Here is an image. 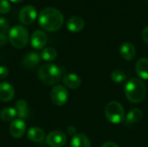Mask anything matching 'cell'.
Masks as SVG:
<instances>
[{"label":"cell","instance_id":"cell-1","mask_svg":"<svg viewBox=\"0 0 148 147\" xmlns=\"http://www.w3.org/2000/svg\"><path fill=\"white\" fill-rule=\"evenodd\" d=\"M38 23L47 31H56L62 27L63 23V16L57 9L47 7L40 12Z\"/></svg>","mask_w":148,"mask_h":147},{"label":"cell","instance_id":"cell-2","mask_svg":"<svg viewBox=\"0 0 148 147\" xmlns=\"http://www.w3.org/2000/svg\"><path fill=\"white\" fill-rule=\"evenodd\" d=\"M125 94L130 102L140 103L146 97L147 88L141 80L138 78H131L126 83Z\"/></svg>","mask_w":148,"mask_h":147},{"label":"cell","instance_id":"cell-3","mask_svg":"<svg viewBox=\"0 0 148 147\" xmlns=\"http://www.w3.org/2000/svg\"><path fill=\"white\" fill-rule=\"evenodd\" d=\"M37 74L39 79L44 84L51 86L60 81L62 75V70L60 67L55 64L46 63L39 68Z\"/></svg>","mask_w":148,"mask_h":147},{"label":"cell","instance_id":"cell-4","mask_svg":"<svg viewBox=\"0 0 148 147\" xmlns=\"http://www.w3.org/2000/svg\"><path fill=\"white\" fill-rule=\"evenodd\" d=\"M9 40L11 45L16 49H23L28 43L29 32L25 27L16 25L9 31Z\"/></svg>","mask_w":148,"mask_h":147},{"label":"cell","instance_id":"cell-5","mask_svg":"<svg viewBox=\"0 0 148 147\" xmlns=\"http://www.w3.org/2000/svg\"><path fill=\"white\" fill-rule=\"evenodd\" d=\"M105 116L113 124H119L125 120V111L118 101H111L105 107Z\"/></svg>","mask_w":148,"mask_h":147},{"label":"cell","instance_id":"cell-6","mask_svg":"<svg viewBox=\"0 0 148 147\" xmlns=\"http://www.w3.org/2000/svg\"><path fill=\"white\" fill-rule=\"evenodd\" d=\"M50 98L52 102L58 107L63 106L69 99V92L67 88L62 85L55 86L50 93Z\"/></svg>","mask_w":148,"mask_h":147},{"label":"cell","instance_id":"cell-7","mask_svg":"<svg viewBox=\"0 0 148 147\" xmlns=\"http://www.w3.org/2000/svg\"><path fill=\"white\" fill-rule=\"evenodd\" d=\"M36 16H37L36 9L33 5H25L21 9L18 17L23 24L29 25L35 21Z\"/></svg>","mask_w":148,"mask_h":147},{"label":"cell","instance_id":"cell-8","mask_svg":"<svg viewBox=\"0 0 148 147\" xmlns=\"http://www.w3.org/2000/svg\"><path fill=\"white\" fill-rule=\"evenodd\" d=\"M46 143L49 147H62L67 143V136L61 131H53L47 135Z\"/></svg>","mask_w":148,"mask_h":147},{"label":"cell","instance_id":"cell-9","mask_svg":"<svg viewBox=\"0 0 148 147\" xmlns=\"http://www.w3.org/2000/svg\"><path fill=\"white\" fill-rule=\"evenodd\" d=\"M26 132V124L21 119L14 120L10 126V133L15 139L22 138Z\"/></svg>","mask_w":148,"mask_h":147},{"label":"cell","instance_id":"cell-10","mask_svg":"<svg viewBox=\"0 0 148 147\" xmlns=\"http://www.w3.org/2000/svg\"><path fill=\"white\" fill-rule=\"evenodd\" d=\"M47 35L40 29L34 31L30 37L31 46L36 49H42L47 43Z\"/></svg>","mask_w":148,"mask_h":147},{"label":"cell","instance_id":"cell-11","mask_svg":"<svg viewBox=\"0 0 148 147\" xmlns=\"http://www.w3.org/2000/svg\"><path fill=\"white\" fill-rule=\"evenodd\" d=\"M15 95V89L11 84L9 82L0 83V100L2 101L7 102L13 99Z\"/></svg>","mask_w":148,"mask_h":147},{"label":"cell","instance_id":"cell-12","mask_svg":"<svg viewBox=\"0 0 148 147\" xmlns=\"http://www.w3.org/2000/svg\"><path fill=\"white\" fill-rule=\"evenodd\" d=\"M121 56L126 61H132L136 55L135 47L131 42H124L120 47Z\"/></svg>","mask_w":148,"mask_h":147},{"label":"cell","instance_id":"cell-13","mask_svg":"<svg viewBox=\"0 0 148 147\" xmlns=\"http://www.w3.org/2000/svg\"><path fill=\"white\" fill-rule=\"evenodd\" d=\"M40 59L41 56L39 54H37L36 52H30L23 59V65L28 69H32L39 64Z\"/></svg>","mask_w":148,"mask_h":147},{"label":"cell","instance_id":"cell-14","mask_svg":"<svg viewBox=\"0 0 148 147\" xmlns=\"http://www.w3.org/2000/svg\"><path fill=\"white\" fill-rule=\"evenodd\" d=\"M70 147H91V142L86 134L80 133L73 136Z\"/></svg>","mask_w":148,"mask_h":147},{"label":"cell","instance_id":"cell-15","mask_svg":"<svg viewBox=\"0 0 148 147\" xmlns=\"http://www.w3.org/2000/svg\"><path fill=\"white\" fill-rule=\"evenodd\" d=\"M62 82L67 88L71 89H76L81 86L82 80L75 74H68L62 77Z\"/></svg>","mask_w":148,"mask_h":147},{"label":"cell","instance_id":"cell-16","mask_svg":"<svg viewBox=\"0 0 148 147\" xmlns=\"http://www.w3.org/2000/svg\"><path fill=\"white\" fill-rule=\"evenodd\" d=\"M67 28L71 32H79L84 28V20L81 16H72L67 22Z\"/></svg>","mask_w":148,"mask_h":147},{"label":"cell","instance_id":"cell-17","mask_svg":"<svg viewBox=\"0 0 148 147\" xmlns=\"http://www.w3.org/2000/svg\"><path fill=\"white\" fill-rule=\"evenodd\" d=\"M143 117V113L139 108H134L129 111V113L126 115L124 123L126 126H130L134 123L139 122Z\"/></svg>","mask_w":148,"mask_h":147},{"label":"cell","instance_id":"cell-18","mask_svg":"<svg viewBox=\"0 0 148 147\" xmlns=\"http://www.w3.org/2000/svg\"><path fill=\"white\" fill-rule=\"evenodd\" d=\"M27 137L30 141L39 143V142H42L44 139L45 133H44L42 129H41L39 127H36V126H34V127H31V128H29L28 130Z\"/></svg>","mask_w":148,"mask_h":147},{"label":"cell","instance_id":"cell-19","mask_svg":"<svg viewBox=\"0 0 148 147\" xmlns=\"http://www.w3.org/2000/svg\"><path fill=\"white\" fill-rule=\"evenodd\" d=\"M135 70L139 77H140L143 80H148V59H140L136 62Z\"/></svg>","mask_w":148,"mask_h":147},{"label":"cell","instance_id":"cell-20","mask_svg":"<svg viewBox=\"0 0 148 147\" xmlns=\"http://www.w3.org/2000/svg\"><path fill=\"white\" fill-rule=\"evenodd\" d=\"M16 107L15 109L16 111V116L18 117V119H26L28 117L29 114V110H28V104L27 102L23 100L20 99L16 102Z\"/></svg>","mask_w":148,"mask_h":147},{"label":"cell","instance_id":"cell-21","mask_svg":"<svg viewBox=\"0 0 148 147\" xmlns=\"http://www.w3.org/2000/svg\"><path fill=\"white\" fill-rule=\"evenodd\" d=\"M0 117L2 119V120H3L5 122L14 120V119L16 117V111L13 107H5L1 111Z\"/></svg>","mask_w":148,"mask_h":147},{"label":"cell","instance_id":"cell-22","mask_svg":"<svg viewBox=\"0 0 148 147\" xmlns=\"http://www.w3.org/2000/svg\"><path fill=\"white\" fill-rule=\"evenodd\" d=\"M40 56L44 61L51 62V61H53V60H55L56 58V56H57V51L54 48H51V47L44 48L41 51Z\"/></svg>","mask_w":148,"mask_h":147},{"label":"cell","instance_id":"cell-23","mask_svg":"<svg viewBox=\"0 0 148 147\" xmlns=\"http://www.w3.org/2000/svg\"><path fill=\"white\" fill-rule=\"evenodd\" d=\"M127 79L125 73L121 70H114L111 73V80L115 83H121Z\"/></svg>","mask_w":148,"mask_h":147},{"label":"cell","instance_id":"cell-24","mask_svg":"<svg viewBox=\"0 0 148 147\" xmlns=\"http://www.w3.org/2000/svg\"><path fill=\"white\" fill-rule=\"evenodd\" d=\"M11 10V5L7 0H0V13L6 14Z\"/></svg>","mask_w":148,"mask_h":147},{"label":"cell","instance_id":"cell-25","mask_svg":"<svg viewBox=\"0 0 148 147\" xmlns=\"http://www.w3.org/2000/svg\"><path fill=\"white\" fill-rule=\"evenodd\" d=\"M10 28V25H9V21L3 17V16H0V29L3 32L7 31Z\"/></svg>","mask_w":148,"mask_h":147},{"label":"cell","instance_id":"cell-26","mask_svg":"<svg viewBox=\"0 0 148 147\" xmlns=\"http://www.w3.org/2000/svg\"><path fill=\"white\" fill-rule=\"evenodd\" d=\"M9 75V69L5 66H0V79H4Z\"/></svg>","mask_w":148,"mask_h":147},{"label":"cell","instance_id":"cell-27","mask_svg":"<svg viewBox=\"0 0 148 147\" xmlns=\"http://www.w3.org/2000/svg\"><path fill=\"white\" fill-rule=\"evenodd\" d=\"M141 37H142V39H143V41H144L145 42L148 43V26H147V27L143 29V31H142V33H141Z\"/></svg>","mask_w":148,"mask_h":147},{"label":"cell","instance_id":"cell-28","mask_svg":"<svg viewBox=\"0 0 148 147\" xmlns=\"http://www.w3.org/2000/svg\"><path fill=\"white\" fill-rule=\"evenodd\" d=\"M6 43H7V37H6V36L3 33L0 32V46H3Z\"/></svg>","mask_w":148,"mask_h":147},{"label":"cell","instance_id":"cell-29","mask_svg":"<svg viewBox=\"0 0 148 147\" xmlns=\"http://www.w3.org/2000/svg\"><path fill=\"white\" fill-rule=\"evenodd\" d=\"M67 132H68V133H69V135H75L76 129H75L74 126H69V127L67 128Z\"/></svg>","mask_w":148,"mask_h":147},{"label":"cell","instance_id":"cell-30","mask_svg":"<svg viewBox=\"0 0 148 147\" xmlns=\"http://www.w3.org/2000/svg\"><path fill=\"white\" fill-rule=\"evenodd\" d=\"M101 147H119V146L114 142H106L101 146Z\"/></svg>","mask_w":148,"mask_h":147},{"label":"cell","instance_id":"cell-31","mask_svg":"<svg viewBox=\"0 0 148 147\" xmlns=\"http://www.w3.org/2000/svg\"><path fill=\"white\" fill-rule=\"evenodd\" d=\"M11 2H13V3H18V2H21V1H23V0H10Z\"/></svg>","mask_w":148,"mask_h":147}]
</instances>
